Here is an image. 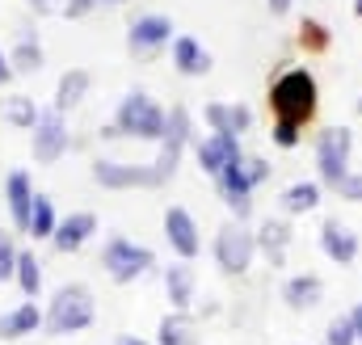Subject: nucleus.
I'll return each mask as SVG.
<instances>
[{
    "label": "nucleus",
    "instance_id": "nucleus-16",
    "mask_svg": "<svg viewBox=\"0 0 362 345\" xmlns=\"http://www.w3.org/2000/svg\"><path fill=\"white\" fill-rule=\"evenodd\" d=\"M38 329H47V312H42L38 303H21V308H13V312L0 316V341L30 337V333H38Z\"/></svg>",
    "mask_w": 362,
    "mask_h": 345
},
{
    "label": "nucleus",
    "instance_id": "nucleus-22",
    "mask_svg": "<svg viewBox=\"0 0 362 345\" xmlns=\"http://www.w3.org/2000/svg\"><path fill=\"white\" fill-rule=\"evenodd\" d=\"M8 64H13V76H34V72H42V47H38V38H34V34H21L17 47L8 51Z\"/></svg>",
    "mask_w": 362,
    "mask_h": 345
},
{
    "label": "nucleus",
    "instance_id": "nucleus-33",
    "mask_svg": "<svg viewBox=\"0 0 362 345\" xmlns=\"http://www.w3.org/2000/svg\"><path fill=\"white\" fill-rule=\"evenodd\" d=\"M97 4H101V0H68L59 13H64V17H85V13H93V8H97Z\"/></svg>",
    "mask_w": 362,
    "mask_h": 345
},
{
    "label": "nucleus",
    "instance_id": "nucleus-6",
    "mask_svg": "<svg viewBox=\"0 0 362 345\" xmlns=\"http://www.w3.org/2000/svg\"><path fill=\"white\" fill-rule=\"evenodd\" d=\"M68 148H72V131H68L64 114H59L55 105L38 110V122H34V131H30V152H34V160H38V165H55Z\"/></svg>",
    "mask_w": 362,
    "mask_h": 345
},
{
    "label": "nucleus",
    "instance_id": "nucleus-5",
    "mask_svg": "<svg viewBox=\"0 0 362 345\" xmlns=\"http://www.w3.org/2000/svg\"><path fill=\"white\" fill-rule=\"evenodd\" d=\"M253 257H257V232H249L240 219H232L215 232V261L223 274H245Z\"/></svg>",
    "mask_w": 362,
    "mask_h": 345
},
{
    "label": "nucleus",
    "instance_id": "nucleus-34",
    "mask_svg": "<svg viewBox=\"0 0 362 345\" xmlns=\"http://www.w3.org/2000/svg\"><path fill=\"white\" fill-rule=\"evenodd\" d=\"M245 169H249V181H253V185L270 177V165H266V160H257V156H253V160H245Z\"/></svg>",
    "mask_w": 362,
    "mask_h": 345
},
{
    "label": "nucleus",
    "instance_id": "nucleus-4",
    "mask_svg": "<svg viewBox=\"0 0 362 345\" xmlns=\"http://www.w3.org/2000/svg\"><path fill=\"white\" fill-rule=\"evenodd\" d=\"M101 265H105V274L114 278V282H135L139 274H148L152 265H156V253L148 249V245H135V240H127V236H110L105 240V249H101Z\"/></svg>",
    "mask_w": 362,
    "mask_h": 345
},
{
    "label": "nucleus",
    "instance_id": "nucleus-20",
    "mask_svg": "<svg viewBox=\"0 0 362 345\" xmlns=\"http://www.w3.org/2000/svg\"><path fill=\"white\" fill-rule=\"evenodd\" d=\"M85 93H89V72L85 68H68L64 76H59V85H55V110L59 114H68V110H76L81 101H85Z\"/></svg>",
    "mask_w": 362,
    "mask_h": 345
},
{
    "label": "nucleus",
    "instance_id": "nucleus-35",
    "mask_svg": "<svg viewBox=\"0 0 362 345\" xmlns=\"http://www.w3.org/2000/svg\"><path fill=\"white\" fill-rule=\"evenodd\" d=\"M303 42H312V47H320V42H325V34H320V25H303Z\"/></svg>",
    "mask_w": 362,
    "mask_h": 345
},
{
    "label": "nucleus",
    "instance_id": "nucleus-15",
    "mask_svg": "<svg viewBox=\"0 0 362 345\" xmlns=\"http://www.w3.org/2000/svg\"><path fill=\"white\" fill-rule=\"evenodd\" d=\"M93 232H97V215H93V211H76V215L59 219V228H55L51 245H55L59 253H76V249L89 240Z\"/></svg>",
    "mask_w": 362,
    "mask_h": 345
},
{
    "label": "nucleus",
    "instance_id": "nucleus-11",
    "mask_svg": "<svg viewBox=\"0 0 362 345\" xmlns=\"http://www.w3.org/2000/svg\"><path fill=\"white\" fill-rule=\"evenodd\" d=\"M165 240L173 245V253H177L181 261L198 257L202 240H198V223H194V215H189L185 206H169V211H165Z\"/></svg>",
    "mask_w": 362,
    "mask_h": 345
},
{
    "label": "nucleus",
    "instance_id": "nucleus-10",
    "mask_svg": "<svg viewBox=\"0 0 362 345\" xmlns=\"http://www.w3.org/2000/svg\"><path fill=\"white\" fill-rule=\"evenodd\" d=\"M165 42H173V21H169L165 13H144V17H135L131 30H127L131 55H152V51H160Z\"/></svg>",
    "mask_w": 362,
    "mask_h": 345
},
{
    "label": "nucleus",
    "instance_id": "nucleus-41",
    "mask_svg": "<svg viewBox=\"0 0 362 345\" xmlns=\"http://www.w3.org/2000/svg\"><path fill=\"white\" fill-rule=\"evenodd\" d=\"M354 13H358V17H362V0H354Z\"/></svg>",
    "mask_w": 362,
    "mask_h": 345
},
{
    "label": "nucleus",
    "instance_id": "nucleus-27",
    "mask_svg": "<svg viewBox=\"0 0 362 345\" xmlns=\"http://www.w3.org/2000/svg\"><path fill=\"white\" fill-rule=\"evenodd\" d=\"M17 286L30 295V299H38V291H42V265L34 253H21L17 257Z\"/></svg>",
    "mask_w": 362,
    "mask_h": 345
},
{
    "label": "nucleus",
    "instance_id": "nucleus-1",
    "mask_svg": "<svg viewBox=\"0 0 362 345\" xmlns=\"http://www.w3.org/2000/svg\"><path fill=\"white\" fill-rule=\"evenodd\" d=\"M169 127V110H160L144 88H131L118 101V114L110 127H101V139H118V135H135V139H165Z\"/></svg>",
    "mask_w": 362,
    "mask_h": 345
},
{
    "label": "nucleus",
    "instance_id": "nucleus-38",
    "mask_svg": "<svg viewBox=\"0 0 362 345\" xmlns=\"http://www.w3.org/2000/svg\"><path fill=\"white\" fill-rule=\"evenodd\" d=\"M30 4H34V8H38V13H55V8H64V4H59V0H30Z\"/></svg>",
    "mask_w": 362,
    "mask_h": 345
},
{
    "label": "nucleus",
    "instance_id": "nucleus-9",
    "mask_svg": "<svg viewBox=\"0 0 362 345\" xmlns=\"http://www.w3.org/2000/svg\"><path fill=\"white\" fill-rule=\"evenodd\" d=\"M93 181H97V185H105V189H135V185H160L156 169H148V165H127V160H110V156L93 160Z\"/></svg>",
    "mask_w": 362,
    "mask_h": 345
},
{
    "label": "nucleus",
    "instance_id": "nucleus-43",
    "mask_svg": "<svg viewBox=\"0 0 362 345\" xmlns=\"http://www.w3.org/2000/svg\"><path fill=\"white\" fill-rule=\"evenodd\" d=\"M358 114H362V97H358Z\"/></svg>",
    "mask_w": 362,
    "mask_h": 345
},
{
    "label": "nucleus",
    "instance_id": "nucleus-32",
    "mask_svg": "<svg viewBox=\"0 0 362 345\" xmlns=\"http://www.w3.org/2000/svg\"><path fill=\"white\" fill-rule=\"evenodd\" d=\"M337 194L350 198V202H362V172H346V177L337 181Z\"/></svg>",
    "mask_w": 362,
    "mask_h": 345
},
{
    "label": "nucleus",
    "instance_id": "nucleus-13",
    "mask_svg": "<svg viewBox=\"0 0 362 345\" xmlns=\"http://www.w3.org/2000/svg\"><path fill=\"white\" fill-rule=\"evenodd\" d=\"M236 160H245L240 156V139H232V135H206L202 144H198V165L206 177H223L228 165H236Z\"/></svg>",
    "mask_w": 362,
    "mask_h": 345
},
{
    "label": "nucleus",
    "instance_id": "nucleus-12",
    "mask_svg": "<svg viewBox=\"0 0 362 345\" xmlns=\"http://www.w3.org/2000/svg\"><path fill=\"white\" fill-rule=\"evenodd\" d=\"M4 198H8L13 228H17V232H30V211H34V198H38V189H34V181H30V172H25V169L8 172V177H4Z\"/></svg>",
    "mask_w": 362,
    "mask_h": 345
},
{
    "label": "nucleus",
    "instance_id": "nucleus-29",
    "mask_svg": "<svg viewBox=\"0 0 362 345\" xmlns=\"http://www.w3.org/2000/svg\"><path fill=\"white\" fill-rule=\"evenodd\" d=\"M17 257H21V249L13 245V232H0V282L17 278Z\"/></svg>",
    "mask_w": 362,
    "mask_h": 345
},
{
    "label": "nucleus",
    "instance_id": "nucleus-7",
    "mask_svg": "<svg viewBox=\"0 0 362 345\" xmlns=\"http://www.w3.org/2000/svg\"><path fill=\"white\" fill-rule=\"evenodd\" d=\"M350 148H354V135L350 127H325L320 139H316V165H320V177L329 185H337L346 177V165H350Z\"/></svg>",
    "mask_w": 362,
    "mask_h": 345
},
{
    "label": "nucleus",
    "instance_id": "nucleus-21",
    "mask_svg": "<svg viewBox=\"0 0 362 345\" xmlns=\"http://www.w3.org/2000/svg\"><path fill=\"white\" fill-rule=\"evenodd\" d=\"M194 286H198V278H194V269H189L185 261L165 269V291H169V303H173V312H185V308H189V299H194Z\"/></svg>",
    "mask_w": 362,
    "mask_h": 345
},
{
    "label": "nucleus",
    "instance_id": "nucleus-14",
    "mask_svg": "<svg viewBox=\"0 0 362 345\" xmlns=\"http://www.w3.org/2000/svg\"><path fill=\"white\" fill-rule=\"evenodd\" d=\"M320 249H325V257L337 261V265H354V257H358V232H350L346 223L329 219L320 228Z\"/></svg>",
    "mask_w": 362,
    "mask_h": 345
},
{
    "label": "nucleus",
    "instance_id": "nucleus-2",
    "mask_svg": "<svg viewBox=\"0 0 362 345\" xmlns=\"http://www.w3.org/2000/svg\"><path fill=\"white\" fill-rule=\"evenodd\" d=\"M97 316V303H93V291L81 282H68L55 291L51 308H47V333L51 337H72V333H85Z\"/></svg>",
    "mask_w": 362,
    "mask_h": 345
},
{
    "label": "nucleus",
    "instance_id": "nucleus-23",
    "mask_svg": "<svg viewBox=\"0 0 362 345\" xmlns=\"http://www.w3.org/2000/svg\"><path fill=\"white\" fill-rule=\"evenodd\" d=\"M286 245H291V228L282 219H266L262 232H257V249H266V257L274 265H282L286 261Z\"/></svg>",
    "mask_w": 362,
    "mask_h": 345
},
{
    "label": "nucleus",
    "instance_id": "nucleus-19",
    "mask_svg": "<svg viewBox=\"0 0 362 345\" xmlns=\"http://www.w3.org/2000/svg\"><path fill=\"white\" fill-rule=\"evenodd\" d=\"M156 345H202L194 316H189V312H169V316L156 324Z\"/></svg>",
    "mask_w": 362,
    "mask_h": 345
},
{
    "label": "nucleus",
    "instance_id": "nucleus-30",
    "mask_svg": "<svg viewBox=\"0 0 362 345\" xmlns=\"http://www.w3.org/2000/svg\"><path fill=\"white\" fill-rule=\"evenodd\" d=\"M354 341H358L354 320H350V316H337V320L329 324V345H354Z\"/></svg>",
    "mask_w": 362,
    "mask_h": 345
},
{
    "label": "nucleus",
    "instance_id": "nucleus-18",
    "mask_svg": "<svg viewBox=\"0 0 362 345\" xmlns=\"http://www.w3.org/2000/svg\"><path fill=\"white\" fill-rule=\"evenodd\" d=\"M320 295H325V282H320L316 274H295V278L282 286V299H286L291 312H308V308H316Z\"/></svg>",
    "mask_w": 362,
    "mask_h": 345
},
{
    "label": "nucleus",
    "instance_id": "nucleus-3",
    "mask_svg": "<svg viewBox=\"0 0 362 345\" xmlns=\"http://www.w3.org/2000/svg\"><path fill=\"white\" fill-rule=\"evenodd\" d=\"M270 105L278 118H286V122H303V118H312V110H316V76L308 72V68H291V72H282L270 88Z\"/></svg>",
    "mask_w": 362,
    "mask_h": 345
},
{
    "label": "nucleus",
    "instance_id": "nucleus-36",
    "mask_svg": "<svg viewBox=\"0 0 362 345\" xmlns=\"http://www.w3.org/2000/svg\"><path fill=\"white\" fill-rule=\"evenodd\" d=\"M8 81H13V64H8V55L0 51V88L8 85Z\"/></svg>",
    "mask_w": 362,
    "mask_h": 345
},
{
    "label": "nucleus",
    "instance_id": "nucleus-42",
    "mask_svg": "<svg viewBox=\"0 0 362 345\" xmlns=\"http://www.w3.org/2000/svg\"><path fill=\"white\" fill-rule=\"evenodd\" d=\"M101 4H127V0H101Z\"/></svg>",
    "mask_w": 362,
    "mask_h": 345
},
{
    "label": "nucleus",
    "instance_id": "nucleus-8",
    "mask_svg": "<svg viewBox=\"0 0 362 345\" xmlns=\"http://www.w3.org/2000/svg\"><path fill=\"white\" fill-rule=\"evenodd\" d=\"M189 110L185 105H173L169 110V127H165V139H160V156H156V177L160 181H169L173 172H177V165H181V152H185V144H189Z\"/></svg>",
    "mask_w": 362,
    "mask_h": 345
},
{
    "label": "nucleus",
    "instance_id": "nucleus-26",
    "mask_svg": "<svg viewBox=\"0 0 362 345\" xmlns=\"http://www.w3.org/2000/svg\"><path fill=\"white\" fill-rule=\"evenodd\" d=\"M55 228H59L55 206H51V198H47V194H38V198H34V211H30V236H34V240H51V236H55Z\"/></svg>",
    "mask_w": 362,
    "mask_h": 345
},
{
    "label": "nucleus",
    "instance_id": "nucleus-37",
    "mask_svg": "<svg viewBox=\"0 0 362 345\" xmlns=\"http://www.w3.org/2000/svg\"><path fill=\"white\" fill-rule=\"evenodd\" d=\"M266 4H270L274 17H282V13H291V4H295V0H266Z\"/></svg>",
    "mask_w": 362,
    "mask_h": 345
},
{
    "label": "nucleus",
    "instance_id": "nucleus-40",
    "mask_svg": "<svg viewBox=\"0 0 362 345\" xmlns=\"http://www.w3.org/2000/svg\"><path fill=\"white\" fill-rule=\"evenodd\" d=\"M118 345H152V341H139V337H118Z\"/></svg>",
    "mask_w": 362,
    "mask_h": 345
},
{
    "label": "nucleus",
    "instance_id": "nucleus-17",
    "mask_svg": "<svg viewBox=\"0 0 362 345\" xmlns=\"http://www.w3.org/2000/svg\"><path fill=\"white\" fill-rule=\"evenodd\" d=\"M173 68H177L181 76H206V72H211V51H206L198 38L177 34V38H173Z\"/></svg>",
    "mask_w": 362,
    "mask_h": 345
},
{
    "label": "nucleus",
    "instance_id": "nucleus-25",
    "mask_svg": "<svg viewBox=\"0 0 362 345\" xmlns=\"http://www.w3.org/2000/svg\"><path fill=\"white\" fill-rule=\"evenodd\" d=\"M320 206V185L316 181H295L286 194H282V211L286 215H308Z\"/></svg>",
    "mask_w": 362,
    "mask_h": 345
},
{
    "label": "nucleus",
    "instance_id": "nucleus-24",
    "mask_svg": "<svg viewBox=\"0 0 362 345\" xmlns=\"http://www.w3.org/2000/svg\"><path fill=\"white\" fill-rule=\"evenodd\" d=\"M0 114H4V122H8V127H17V131H34V122H38V105H34V97H25V93L4 97Z\"/></svg>",
    "mask_w": 362,
    "mask_h": 345
},
{
    "label": "nucleus",
    "instance_id": "nucleus-39",
    "mask_svg": "<svg viewBox=\"0 0 362 345\" xmlns=\"http://www.w3.org/2000/svg\"><path fill=\"white\" fill-rule=\"evenodd\" d=\"M350 320H354V329H358V341H362V308H354V312H350Z\"/></svg>",
    "mask_w": 362,
    "mask_h": 345
},
{
    "label": "nucleus",
    "instance_id": "nucleus-28",
    "mask_svg": "<svg viewBox=\"0 0 362 345\" xmlns=\"http://www.w3.org/2000/svg\"><path fill=\"white\" fill-rule=\"evenodd\" d=\"M202 118L211 122V135H232V139H240V135H236V118H232V105H223V101H206Z\"/></svg>",
    "mask_w": 362,
    "mask_h": 345
},
{
    "label": "nucleus",
    "instance_id": "nucleus-31",
    "mask_svg": "<svg viewBox=\"0 0 362 345\" xmlns=\"http://www.w3.org/2000/svg\"><path fill=\"white\" fill-rule=\"evenodd\" d=\"M274 144H278V148H295V144H299V122L278 118V122H274Z\"/></svg>",
    "mask_w": 362,
    "mask_h": 345
}]
</instances>
